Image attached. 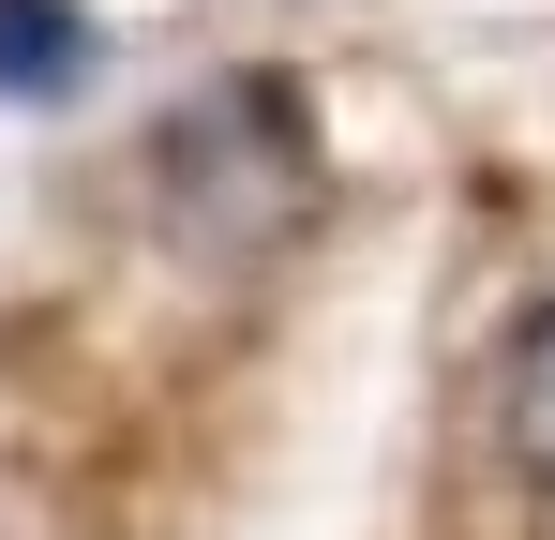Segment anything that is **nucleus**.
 I'll list each match as a JSON object with an SVG mask.
<instances>
[{
    "label": "nucleus",
    "instance_id": "1",
    "mask_svg": "<svg viewBox=\"0 0 555 540\" xmlns=\"http://www.w3.org/2000/svg\"><path fill=\"white\" fill-rule=\"evenodd\" d=\"M151 210H166V241H181L195 270H271L285 241L331 210V136H315V105H300L271 61L181 90L166 136H151Z\"/></svg>",
    "mask_w": 555,
    "mask_h": 540
},
{
    "label": "nucleus",
    "instance_id": "2",
    "mask_svg": "<svg viewBox=\"0 0 555 540\" xmlns=\"http://www.w3.org/2000/svg\"><path fill=\"white\" fill-rule=\"evenodd\" d=\"M91 61H105L91 0H0V105H76Z\"/></svg>",
    "mask_w": 555,
    "mask_h": 540
},
{
    "label": "nucleus",
    "instance_id": "3",
    "mask_svg": "<svg viewBox=\"0 0 555 540\" xmlns=\"http://www.w3.org/2000/svg\"><path fill=\"white\" fill-rule=\"evenodd\" d=\"M495 450H511V480L555 496V285L526 300V331H511V360H495Z\"/></svg>",
    "mask_w": 555,
    "mask_h": 540
}]
</instances>
